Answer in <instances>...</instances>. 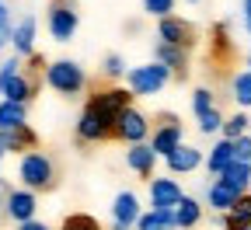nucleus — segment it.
<instances>
[{"label": "nucleus", "mask_w": 251, "mask_h": 230, "mask_svg": "<svg viewBox=\"0 0 251 230\" xmlns=\"http://www.w3.org/2000/svg\"><path fill=\"white\" fill-rule=\"evenodd\" d=\"M157 42H168V46H178V49H188L199 42V31L188 18H178V14H168L157 21Z\"/></svg>", "instance_id": "obj_8"}, {"label": "nucleus", "mask_w": 251, "mask_h": 230, "mask_svg": "<svg viewBox=\"0 0 251 230\" xmlns=\"http://www.w3.org/2000/svg\"><path fill=\"white\" fill-rule=\"evenodd\" d=\"M251 133V115L248 112H234V115H227L224 119V129H220V136L224 140H241V136H248Z\"/></svg>", "instance_id": "obj_24"}, {"label": "nucleus", "mask_w": 251, "mask_h": 230, "mask_svg": "<svg viewBox=\"0 0 251 230\" xmlns=\"http://www.w3.org/2000/svg\"><path fill=\"white\" fill-rule=\"evenodd\" d=\"M202 206H206V203H199L196 195H181V203L175 206V223H178V230H196V227L202 223Z\"/></svg>", "instance_id": "obj_18"}, {"label": "nucleus", "mask_w": 251, "mask_h": 230, "mask_svg": "<svg viewBox=\"0 0 251 230\" xmlns=\"http://www.w3.org/2000/svg\"><path fill=\"white\" fill-rule=\"evenodd\" d=\"M18 178H21V188H31V192H46L56 185V164L49 153L42 150H28L21 153L18 160Z\"/></svg>", "instance_id": "obj_4"}, {"label": "nucleus", "mask_w": 251, "mask_h": 230, "mask_svg": "<svg viewBox=\"0 0 251 230\" xmlns=\"http://www.w3.org/2000/svg\"><path fill=\"white\" fill-rule=\"evenodd\" d=\"M136 105L133 91L126 84H108L94 87L84 94V108L77 115V140L80 143H108L115 136V119L122 108Z\"/></svg>", "instance_id": "obj_1"}, {"label": "nucleus", "mask_w": 251, "mask_h": 230, "mask_svg": "<svg viewBox=\"0 0 251 230\" xmlns=\"http://www.w3.org/2000/svg\"><path fill=\"white\" fill-rule=\"evenodd\" d=\"M171 80H175V74L164 67V63L150 59V63H140V67H129V74H126L122 84L133 91V98H157Z\"/></svg>", "instance_id": "obj_3"}, {"label": "nucleus", "mask_w": 251, "mask_h": 230, "mask_svg": "<svg viewBox=\"0 0 251 230\" xmlns=\"http://www.w3.org/2000/svg\"><path fill=\"white\" fill-rule=\"evenodd\" d=\"M0 94H4V98H7V102H18V105H28V102H31V98H35V80H31V77H28V74L21 70V74H18V77H14V80H11V84H7L4 91H0Z\"/></svg>", "instance_id": "obj_20"}, {"label": "nucleus", "mask_w": 251, "mask_h": 230, "mask_svg": "<svg viewBox=\"0 0 251 230\" xmlns=\"http://www.w3.org/2000/svg\"><path fill=\"white\" fill-rule=\"evenodd\" d=\"M18 230H52V227L42 220H28V223H18Z\"/></svg>", "instance_id": "obj_33"}, {"label": "nucleus", "mask_w": 251, "mask_h": 230, "mask_svg": "<svg viewBox=\"0 0 251 230\" xmlns=\"http://www.w3.org/2000/svg\"><path fill=\"white\" fill-rule=\"evenodd\" d=\"M181 143H185V126H181V119L171 115V112L157 115L153 133H150V147H153V153H157V157H168V153L178 150Z\"/></svg>", "instance_id": "obj_7"}, {"label": "nucleus", "mask_w": 251, "mask_h": 230, "mask_svg": "<svg viewBox=\"0 0 251 230\" xmlns=\"http://www.w3.org/2000/svg\"><path fill=\"white\" fill-rule=\"evenodd\" d=\"M153 59L164 63V67L175 74V80H185V77H188V59H192V52H188V49H178V46H168V42H157V46H153Z\"/></svg>", "instance_id": "obj_14"}, {"label": "nucleus", "mask_w": 251, "mask_h": 230, "mask_svg": "<svg viewBox=\"0 0 251 230\" xmlns=\"http://www.w3.org/2000/svg\"><path fill=\"white\" fill-rule=\"evenodd\" d=\"M248 70H251V49H248Z\"/></svg>", "instance_id": "obj_37"}, {"label": "nucleus", "mask_w": 251, "mask_h": 230, "mask_svg": "<svg viewBox=\"0 0 251 230\" xmlns=\"http://www.w3.org/2000/svg\"><path fill=\"white\" fill-rule=\"evenodd\" d=\"M241 21H244V31L251 35V0H241Z\"/></svg>", "instance_id": "obj_32"}, {"label": "nucleus", "mask_w": 251, "mask_h": 230, "mask_svg": "<svg viewBox=\"0 0 251 230\" xmlns=\"http://www.w3.org/2000/svg\"><path fill=\"white\" fill-rule=\"evenodd\" d=\"M150 133H153L150 115H147L143 108L129 105V108L119 112V119H115V136H112V140H119V143H126V147H133V143H150Z\"/></svg>", "instance_id": "obj_5"}, {"label": "nucleus", "mask_w": 251, "mask_h": 230, "mask_svg": "<svg viewBox=\"0 0 251 230\" xmlns=\"http://www.w3.org/2000/svg\"><path fill=\"white\" fill-rule=\"evenodd\" d=\"M7 153H11V150H7V140H4V133H0V160H4Z\"/></svg>", "instance_id": "obj_35"}, {"label": "nucleus", "mask_w": 251, "mask_h": 230, "mask_svg": "<svg viewBox=\"0 0 251 230\" xmlns=\"http://www.w3.org/2000/svg\"><path fill=\"white\" fill-rule=\"evenodd\" d=\"M248 195H251V188H248Z\"/></svg>", "instance_id": "obj_39"}, {"label": "nucleus", "mask_w": 251, "mask_h": 230, "mask_svg": "<svg viewBox=\"0 0 251 230\" xmlns=\"http://www.w3.org/2000/svg\"><path fill=\"white\" fill-rule=\"evenodd\" d=\"M202 160H206V153H202L199 147H192V143H181L178 150H171V153L164 157V164H168L171 175H192V171L202 168Z\"/></svg>", "instance_id": "obj_12"}, {"label": "nucleus", "mask_w": 251, "mask_h": 230, "mask_svg": "<svg viewBox=\"0 0 251 230\" xmlns=\"http://www.w3.org/2000/svg\"><path fill=\"white\" fill-rule=\"evenodd\" d=\"M237 160V153H234V140H224V136H216V143L206 150V160H202V168L213 175V178H220L230 164Z\"/></svg>", "instance_id": "obj_15"}, {"label": "nucleus", "mask_w": 251, "mask_h": 230, "mask_svg": "<svg viewBox=\"0 0 251 230\" xmlns=\"http://www.w3.org/2000/svg\"><path fill=\"white\" fill-rule=\"evenodd\" d=\"M101 74H105V80L119 84V80H126L129 67H126V59H122L119 52H108V56H105V63H101Z\"/></svg>", "instance_id": "obj_26"}, {"label": "nucleus", "mask_w": 251, "mask_h": 230, "mask_svg": "<svg viewBox=\"0 0 251 230\" xmlns=\"http://www.w3.org/2000/svg\"><path fill=\"white\" fill-rule=\"evenodd\" d=\"M46 25H49V35L56 42H70L80 28V11H77V0H52L46 7Z\"/></svg>", "instance_id": "obj_6"}, {"label": "nucleus", "mask_w": 251, "mask_h": 230, "mask_svg": "<svg viewBox=\"0 0 251 230\" xmlns=\"http://www.w3.org/2000/svg\"><path fill=\"white\" fill-rule=\"evenodd\" d=\"M0 28H11V11H7L4 0H0Z\"/></svg>", "instance_id": "obj_34"}, {"label": "nucleus", "mask_w": 251, "mask_h": 230, "mask_svg": "<svg viewBox=\"0 0 251 230\" xmlns=\"http://www.w3.org/2000/svg\"><path fill=\"white\" fill-rule=\"evenodd\" d=\"M230 98H234V105L241 112L251 108V70H237L230 77Z\"/></svg>", "instance_id": "obj_22"}, {"label": "nucleus", "mask_w": 251, "mask_h": 230, "mask_svg": "<svg viewBox=\"0 0 251 230\" xmlns=\"http://www.w3.org/2000/svg\"><path fill=\"white\" fill-rule=\"evenodd\" d=\"M213 108H216L213 87H196V91H192V115L199 119V115H206V112H213Z\"/></svg>", "instance_id": "obj_27"}, {"label": "nucleus", "mask_w": 251, "mask_h": 230, "mask_svg": "<svg viewBox=\"0 0 251 230\" xmlns=\"http://www.w3.org/2000/svg\"><path fill=\"white\" fill-rule=\"evenodd\" d=\"M224 112H220V108H213V112H206V115H199L196 119V126H199V133L202 136H220V129H224Z\"/></svg>", "instance_id": "obj_28"}, {"label": "nucleus", "mask_w": 251, "mask_h": 230, "mask_svg": "<svg viewBox=\"0 0 251 230\" xmlns=\"http://www.w3.org/2000/svg\"><path fill=\"white\" fill-rule=\"evenodd\" d=\"M28 126V105H18V102H0V133H11V129H21Z\"/></svg>", "instance_id": "obj_19"}, {"label": "nucleus", "mask_w": 251, "mask_h": 230, "mask_svg": "<svg viewBox=\"0 0 251 230\" xmlns=\"http://www.w3.org/2000/svg\"><path fill=\"white\" fill-rule=\"evenodd\" d=\"M175 7H178V0H143V14H150V18H168V14H175Z\"/></svg>", "instance_id": "obj_29"}, {"label": "nucleus", "mask_w": 251, "mask_h": 230, "mask_svg": "<svg viewBox=\"0 0 251 230\" xmlns=\"http://www.w3.org/2000/svg\"><path fill=\"white\" fill-rule=\"evenodd\" d=\"M21 67H25V59H21V56H11L7 63H0V91H4V87L21 74Z\"/></svg>", "instance_id": "obj_30"}, {"label": "nucleus", "mask_w": 251, "mask_h": 230, "mask_svg": "<svg viewBox=\"0 0 251 230\" xmlns=\"http://www.w3.org/2000/svg\"><path fill=\"white\" fill-rule=\"evenodd\" d=\"M35 209H39V195L31 188H11L7 199H4V213L14 220V223H28L35 220Z\"/></svg>", "instance_id": "obj_11"}, {"label": "nucleus", "mask_w": 251, "mask_h": 230, "mask_svg": "<svg viewBox=\"0 0 251 230\" xmlns=\"http://www.w3.org/2000/svg\"><path fill=\"white\" fill-rule=\"evenodd\" d=\"M220 178H224L230 188H237L241 195H248V188H251V164H244V160H234V164H230V168H227L224 175H220Z\"/></svg>", "instance_id": "obj_23"}, {"label": "nucleus", "mask_w": 251, "mask_h": 230, "mask_svg": "<svg viewBox=\"0 0 251 230\" xmlns=\"http://www.w3.org/2000/svg\"><path fill=\"white\" fill-rule=\"evenodd\" d=\"M147 192H150V209H175L178 203H181V185L171 178V175H164V178H150L147 181Z\"/></svg>", "instance_id": "obj_9"}, {"label": "nucleus", "mask_w": 251, "mask_h": 230, "mask_svg": "<svg viewBox=\"0 0 251 230\" xmlns=\"http://www.w3.org/2000/svg\"><path fill=\"white\" fill-rule=\"evenodd\" d=\"M143 216V203H140V195L133 188H122L115 195V203H112V223L126 227V230H136V220Z\"/></svg>", "instance_id": "obj_10"}, {"label": "nucleus", "mask_w": 251, "mask_h": 230, "mask_svg": "<svg viewBox=\"0 0 251 230\" xmlns=\"http://www.w3.org/2000/svg\"><path fill=\"white\" fill-rule=\"evenodd\" d=\"M136 230H178L175 209H143V216L136 220Z\"/></svg>", "instance_id": "obj_21"}, {"label": "nucleus", "mask_w": 251, "mask_h": 230, "mask_svg": "<svg viewBox=\"0 0 251 230\" xmlns=\"http://www.w3.org/2000/svg\"><path fill=\"white\" fill-rule=\"evenodd\" d=\"M237 199H241V192L230 188L224 178H213V181L206 185V206H209L213 213H230V209L237 206Z\"/></svg>", "instance_id": "obj_16"}, {"label": "nucleus", "mask_w": 251, "mask_h": 230, "mask_svg": "<svg viewBox=\"0 0 251 230\" xmlns=\"http://www.w3.org/2000/svg\"><path fill=\"white\" fill-rule=\"evenodd\" d=\"M234 153H237V160L251 164V133H248V136H241V140H234Z\"/></svg>", "instance_id": "obj_31"}, {"label": "nucleus", "mask_w": 251, "mask_h": 230, "mask_svg": "<svg viewBox=\"0 0 251 230\" xmlns=\"http://www.w3.org/2000/svg\"><path fill=\"white\" fill-rule=\"evenodd\" d=\"M56 94L63 98H80L87 91V70L77 59H52L46 63V77H42Z\"/></svg>", "instance_id": "obj_2"}, {"label": "nucleus", "mask_w": 251, "mask_h": 230, "mask_svg": "<svg viewBox=\"0 0 251 230\" xmlns=\"http://www.w3.org/2000/svg\"><path fill=\"white\" fill-rule=\"evenodd\" d=\"M185 4H192V7H199V4H202V0H185Z\"/></svg>", "instance_id": "obj_36"}, {"label": "nucleus", "mask_w": 251, "mask_h": 230, "mask_svg": "<svg viewBox=\"0 0 251 230\" xmlns=\"http://www.w3.org/2000/svg\"><path fill=\"white\" fill-rule=\"evenodd\" d=\"M248 230H251V227H248Z\"/></svg>", "instance_id": "obj_40"}, {"label": "nucleus", "mask_w": 251, "mask_h": 230, "mask_svg": "<svg viewBox=\"0 0 251 230\" xmlns=\"http://www.w3.org/2000/svg\"><path fill=\"white\" fill-rule=\"evenodd\" d=\"M126 168H129L136 178L150 181L153 178V168H157V153L150 143H133V147H126Z\"/></svg>", "instance_id": "obj_13"}, {"label": "nucleus", "mask_w": 251, "mask_h": 230, "mask_svg": "<svg viewBox=\"0 0 251 230\" xmlns=\"http://www.w3.org/2000/svg\"><path fill=\"white\" fill-rule=\"evenodd\" d=\"M0 206H4V199H0Z\"/></svg>", "instance_id": "obj_38"}, {"label": "nucleus", "mask_w": 251, "mask_h": 230, "mask_svg": "<svg viewBox=\"0 0 251 230\" xmlns=\"http://www.w3.org/2000/svg\"><path fill=\"white\" fill-rule=\"evenodd\" d=\"M11 46H14V56H21V59L35 56V18L31 14H25L11 28Z\"/></svg>", "instance_id": "obj_17"}, {"label": "nucleus", "mask_w": 251, "mask_h": 230, "mask_svg": "<svg viewBox=\"0 0 251 230\" xmlns=\"http://www.w3.org/2000/svg\"><path fill=\"white\" fill-rule=\"evenodd\" d=\"M59 230H105L98 216H91V213H70V216H63Z\"/></svg>", "instance_id": "obj_25"}]
</instances>
